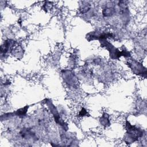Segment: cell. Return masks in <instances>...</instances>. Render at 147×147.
Instances as JSON below:
<instances>
[{"mask_svg": "<svg viewBox=\"0 0 147 147\" xmlns=\"http://www.w3.org/2000/svg\"><path fill=\"white\" fill-rule=\"evenodd\" d=\"M47 101L45 102V103L47 104L48 107L49 108L51 113H52L53 117L54 118V120L55 122L60 125L61 127H63V129L64 130H67L68 129V125L67 124L63 121V119L61 118V116L60 115L56 107L54 106L52 101L49 99H47Z\"/></svg>", "mask_w": 147, "mask_h": 147, "instance_id": "2", "label": "cell"}, {"mask_svg": "<svg viewBox=\"0 0 147 147\" xmlns=\"http://www.w3.org/2000/svg\"><path fill=\"white\" fill-rule=\"evenodd\" d=\"M100 123L104 127L109 126L110 125L109 116L107 113H103L100 118Z\"/></svg>", "mask_w": 147, "mask_h": 147, "instance_id": "9", "label": "cell"}, {"mask_svg": "<svg viewBox=\"0 0 147 147\" xmlns=\"http://www.w3.org/2000/svg\"><path fill=\"white\" fill-rule=\"evenodd\" d=\"M127 65L131 69L133 74L137 75L145 76L146 75V68L142 65V63L135 60H130L127 61Z\"/></svg>", "mask_w": 147, "mask_h": 147, "instance_id": "4", "label": "cell"}, {"mask_svg": "<svg viewBox=\"0 0 147 147\" xmlns=\"http://www.w3.org/2000/svg\"><path fill=\"white\" fill-rule=\"evenodd\" d=\"M126 132L124 136V141L127 144H130L137 141L139 138L143 137V130L135 125H132L127 121H126Z\"/></svg>", "mask_w": 147, "mask_h": 147, "instance_id": "1", "label": "cell"}, {"mask_svg": "<svg viewBox=\"0 0 147 147\" xmlns=\"http://www.w3.org/2000/svg\"><path fill=\"white\" fill-rule=\"evenodd\" d=\"M87 110H86L84 108H82V109H81V110L80 111L79 115L80 116L84 117V116H85V115H87Z\"/></svg>", "mask_w": 147, "mask_h": 147, "instance_id": "12", "label": "cell"}, {"mask_svg": "<svg viewBox=\"0 0 147 147\" xmlns=\"http://www.w3.org/2000/svg\"><path fill=\"white\" fill-rule=\"evenodd\" d=\"M63 79L65 83L70 87H76L78 84V80L74 73L68 69H64L62 71Z\"/></svg>", "mask_w": 147, "mask_h": 147, "instance_id": "5", "label": "cell"}, {"mask_svg": "<svg viewBox=\"0 0 147 147\" xmlns=\"http://www.w3.org/2000/svg\"><path fill=\"white\" fill-rule=\"evenodd\" d=\"M114 13H115V7L113 5L105 6V7L103 9L102 11L103 16L105 17L111 16L112 15L114 14Z\"/></svg>", "mask_w": 147, "mask_h": 147, "instance_id": "8", "label": "cell"}, {"mask_svg": "<svg viewBox=\"0 0 147 147\" xmlns=\"http://www.w3.org/2000/svg\"><path fill=\"white\" fill-rule=\"evenodd\" d=\"M16 43V41L13 40L8 39L5 40L1 47V53L5 55L7 53H9L10 52L13 51V49L14 48Z\"/></svg>", "mask_w": 147, "mask_h": 147, "instance_id": "6", "label": "cell"}, {"mask_svg": "<svg viewBox=\"0 0 147 147\" xmlns=\"http://www.w3.org/2000/svg\"><path fill=\"white\" fill-rule=\"evenodd\" d=\"M28 108H29V106H25V107H24L22 108L19 109L17 111H16L14 113H13L14 115H16V116H18V117H24L26 114V113L28 111Z\"/></svg>", "mask_w": 147, "mask_h": 147, "instance_id": "10", "label": "cell"}, {"mask_svg": "<svg viewBox=\"0 0 147 147\" xmlns=\"http://www.w3.org/2000/svg\"><path fill=\"white\" fill-rule=\"evenodd\" d=\"M90 9V4H88V3H87L86 4L83 5V6H82V7L80 8V11L82 12V13L84 14L85 13H87Z\"/></svg>", "mask_w": 147, "mask_h": 147, "instance_id": "11", "label": "cell"}, {"mask_svg": "<svg viewBox=\"0 0 147 147\" xmlns=\"http://www.w3.org/2000/svg\"><path fill=\"white\" fill-rule=\"evenodd\" d=\"M20 134L22 138L25 139H30V138H36V136L35 133L30 129L28 128H24L20 132Z\"/></svg>", "mask_w": 147, "mask_h": 147, "instance_id": "7", "label": "cell"}, {"mask_svg": "<svg viewBox=\"0 0 147 147\" xmlns=\"http://www.w3.org/2000/svg\"><path fill=\"white\" fill-rule=\"evenodd\" d=\"M102 47H105L109 52V55L111 59L114 60L118 59L122 56V52L115 47L111 43L109 42L107 39H102L99 40Z\"/></svg>", "mask_w": 147, "mask_h": 147, "instance_id": "3", "label": "cell"}]
</instances>
